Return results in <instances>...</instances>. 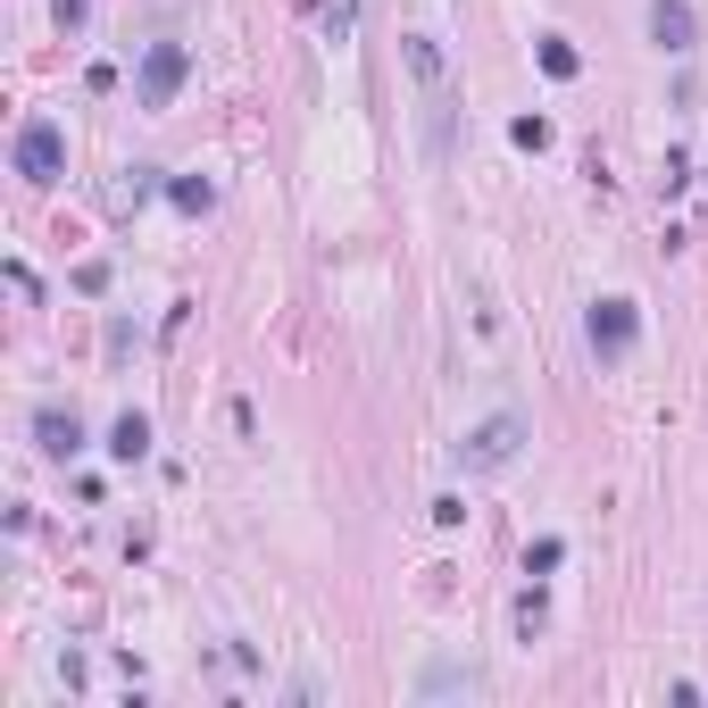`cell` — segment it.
<instances>
[{
	"instance_id": "obj_1",
	"label": "cell",
	"mask_w": 708,
	"mask_h": 708,
	"mask_svg": "<svg viewBox=\"0 0 708 708\" xmlns=\"http://www.w3.org/2000/svg\"><path fill=\"white\" fill-rule=\"evenodd\" d=\"M517 450H525V417L501 409V417H484V426L459 442V466H466V475H492V466H508Z\"/></svg>"
},
{
	"instance_id": "obj_2",
	"label": "cell",
	"mask_w": 708,
	"mask_h": 708,
	"mask_svg": "<svg viewBox=\"0 0 708 708\" xmlns=\"http://www.w3.org/2000/svg\"><path fill=\"white\" fill-rule=\"evenodd\" d=\"M18 175L25 184H58V175H67V133H58L51 117H25L18 126Z\"/></svg>"
},
{
	"instance_id": "obj_3",
	"label": "cell",
	"mask_w": 708,
	"mask_h": 708,
	"mask_svg": "<svg viewBox=\"0 0 708 708\" xmlns=\"http://www.w3.org/2000/svg\"><path fill=\"white\" fill-rule=\"evenodd\" d=\"M184 75H192L184 42H150V51H142V84H133V93H142V109H168V100L184 93Z\"/></svg>"
},
{
	"instance_id": "obj_4",
	"label": "cell",
	"mask_w": 708,
	"mask_h": 708,
	"mask_svg": "<svg viewBox=\"0 0 708 708\" xmlns=\"http://www.w3.org/2000/svg\"><path fill=\"white\" fill-rule=\"evenodd\" d=\"M583 334H592V351H600V358H625V351L642 342V309H634V300H592Z\"/></svg>"
},
{
	"instance_id": "obj_5",
	"label": "cell",
	"mask_w": 708,
	"mask_h": 708,
	"mask_svg": "<svg viewBox=\"0 0 708 708\" xmlns=\"http://www.w3.org/2000/svg\"><path fill=\"white\" fill-rule=\"evenodd\" d=\"M34 442L51 450V459H75V450H84V417L58 409V400H42V409H34Z\"/></svg>"
},
{
	"instance_id": "obj_6",
	"label": "cell",
	"mask_w": 708,
	"mask_h": 708,
	"mask_svg": "<svg viewBox=\"0 0 708 708\" xmlns=\"http://www.w3.org/2000/svg\"><path fill=\"white\" fill-rule=\"evenodd\" d=\"M651 42H658V51H691V42H700L691 0H651Z\"/></svg>"
},
{
	"instance_id": "obj_7",
	"label": "cell",
	"mask_w": 708,
	"mask_h": 708,
	"mask_svg": "<svg viewBox=\"0 0 708 708\" xmlns=\"http://www.w3.org/2000/svg\"><path fill=\"white\" fill-rule=\"evenodd\" d=\"M400 58H409V75H417V93H450V84H442V42H433V34H409V42H400Z\"/></svg>"
},
{
	"instance_id": "obj_8",
	"label": "cell",
	"mask_w": 708,
	"mask_h": 708,
	"mask_svg": "<svg viewBox=\"0 0 708 708\" xmlns=\"http://www.w3.org/2000/svg\"><path fill=\"white\" fill-rule=\"evenodd\" d=\"M109 450H117V459H142V450H150V417H142V409H126V417L109 426Z\"/></svg>"
},
{
	"instance_id": "obj_9",
	"label": "cell",
	"mask_w": 708,
	"mask_h": 708,
	"mask_svg": "<svg viewBox=\"0 0 708 708\" xmlns=\"http://www.w3.org/2000/svg\"><path fill=\"white\" fill-rule=\"evenodd\" d=\"M534 58H541V75H559V84L583 67V58H576V42H559V34H550V42H534Z\"/></svg>"
},
{
	"instance_id": "obj_10",
	"label": "cell",
	"mask_w": 708,
	"mask_h": 708,
	"mask_svg": "<svg viewBox=\"0 0 708 708\" xmlns=\"http://www.w3.org/2000/svg\"><path fill=\"white\" fill-rule=\"evenodd\" d=\"M175 208H192V217H201V208H217V184H201V175H175Z\"/></svg>"
},
{
	"instance_id": "obj_11",
	"label": "cell",
	"mask_w": 708,
	"mask_h": 708,
	"mask_svg": "<svg viewBox=\"0 0 708 708\" xmlns=\"http://www.w3.org/2000/svg\"><path fill=\"white\" fill-rule=\"evenodd\" d=\"M508 142H517V150H550V117H517V126H508Z\"/></svg>"
},
{
	"instance_id": "obj_12",
	"label": "cell",
	"mask_w": 708,
	"mask_h": 708,
	"mask_svg": "<svg viewBox=\"0 0 708 708\" xmlns=\"http://www.w3.org/2000/svg\"><path fill=\"white\" fill-rule=\"evenodd\" d=\"M559 559H567V541H559V534H550V541H534V550H525V576H550Z\"/></svg>"
}]
</instances>
